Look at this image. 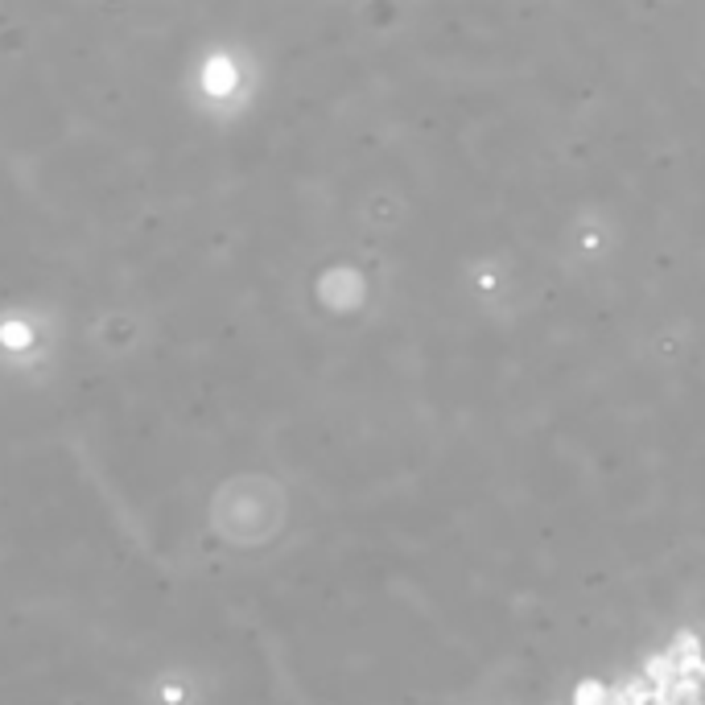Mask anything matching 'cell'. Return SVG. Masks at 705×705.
Masks as SVG:
<instances>
[{
	"instance_id": "obj_1",
	"label": "cell",
	"mask_w": 705,
	"mask_h": 705,
	"mask_svg": "<svg viewBox=\"0 0 705 705\" xmlns=\"http://www.w3.org/2000/svg\"><path fill=\"white\" fill-rule=\"evenodd\" d=\"M668 656H673V664H677V677L705 681V652H701L693 631H681L677 640H673V648H668Z\"/></svg>"
},
{
	"instance_id": "obj_2",
	"label": "cell",
	"mask_w": 705,
	"mask_h": 705,
	"mask_svg": "<svg viewBox=\"0 0 705 705\" xmlns=\"http://www.w3.org/2000/svg\"><path fill=\"white\" fill-rule=\"evenodd\" d=\"M644 681L652 685V689H660V693H668L677 685V664H673V656H652L648 664H644Z\"/></svg>"
},
{
	"instance_id": "obj_3",
	"label": "cell",
	"mask_w": 705,
	"mask_h": 705,
	"mask_svg": "<svg viewBox=\"0 0 705 705\" xmlns=\"http://www.w3.org/2000/svg\"><path fill=\"white\" fill-rule=\"evenodd\" d=\"M574 705H611V689L602 681H582L574 693Z\"/></svg>"
}]
</instances>
